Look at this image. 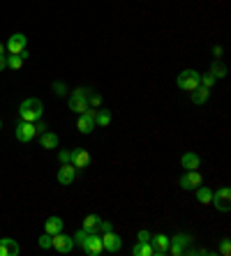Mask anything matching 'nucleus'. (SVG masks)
Listing matches in <instances>:
<instances>
[{
	"label": "nucleus",
	"instance_id": "f257e3e1",
	"mask_svg": "<svg viewBox=\"0 0 231 256\" xmlns=\"http://www.w3.org/2000/svg\"><path fill=\"white\" fill-rule=\"evenodd\" d=\"M72 238H74V244H81V250H84L88 256H100L104 252L102 236H98V233H88L81 228V231L74 233Z\"/></svg>",
	"mask_w": 231,
	"mask_h": 256
},
{
	"label": "nucleus",
	"instance_id": "f03ea898",
	"mask_svg": "<svg viewBox=\"0 0 231 256\" xmlns=\"http://www.w3.org/2000/svg\"><path fill=\"white\" fill-rule=\"evenodd\" d=\"M42 114H44V104H42V100H37V97H28V100H24L21 106H18V118L26 120V122L42 120Z\"/></svg>",
	"mask_w": 231,
	"mask_h": 256
},
{
	"label": "nucleus",
	"instance_id": "7ed1b4c3",
	"mask_svg": "<svg viewBox=\"0 0 231 256\" xmlns=\"http://www.w3.org/2000/svg\"><path fill=\"white\" fill-rule=\"evenodd\" d=\"M176 86L180 90H188V92H192V90H196L201 86V74L196 70H182L180 74L176 76Z\"/></svg>",
	"mask_w": 231,
	"mask_h": 256
},
{
	"label": "nucleus",
	"instance_id": "20e7f679",
	"mask_svg": "<svg viewBox=\"0 0 231 256\" xmlns=\"http://www.w3.org/2000/svg\"><path fill=\"white\" fill-rule=\"evenodd\" d=\"M14 136H16L18 143H30L32 138L37 136L35 134V122H26V120L16 122V127H14Z\"/></svg>",
	"mask_w": 231,
	"mask_h": 256
},
{
	"label": "nucleus",
	"instance_id": "39448f33",
	"mask_svg": "<svg viewBox=\"0 0 231 256\" xmlns=\"http://www.w3.org/2000/svg\"><path fill=\"white\" fill-rule=\"evenodd\" d=\"M95 111H98V108L88 106L84 114H79V120H76V130H79L81 134H90V132L95 130Z\"/></svg>",
	"mask_w": 231,
	"mask_h": 256
},
{
	"label": "nucleus",
	"instance_id": "423d86ee",
	"mask_svg": "<svg viewBox=\"0 0 231 256\" xmlns=\"http://www.w3.org/2000/svg\"><path fill=\"white\" fill-rule=\"evenodd\" d=\"M51 247H54L58 254H70V252L74 250V238L72 236H65V233H56V236H51Z\"/></svg>",
	"mask_w": 231,
	"mask_h": 256
},
{
	"label": "nucleus",
	"instance_id": "0eeeda50",
	"mask_svg": "<svg viewBox=\"0 0 231 256\" xmlns=\"http://www.w3.org/2000/svg\"><path fill=\"white\" fill-rule=\"evenodd\" d=\"M188 244H192V236H188V233H176L169 242V252L174 256H180V254H185Z\"/></svg>",
	"mask_w": 231,
	"mask_h": 256
},
{
	"label": "nucleus",
	"instance_id": "6e6552de",
	"mask_svg": "<svg viewBox=\"0 0 231 256\" xmlns=\"http://www.w3.org/2000/svg\"><path fill=\"white\" fill-rule=\"evenodd\" d=\"M218 210H222V212H229L231 208V190L229 187H220L218 192H213V201H210Z\"/></svg>",
	"mask_w": 231,
	"mask_h": 256
},
{
	"label": "nucleus",
	"instance_id": "1a4fd4ad",
	"mask_svg": "<svg viewBox=\"0 0 231 256\" xmlns=\"http://www.w3.org/2000/svg\"><path fill=\"white\" fill-rule=\"evenodd\" d=\"M102 247L106 252H111V254H116V252L122 250V238L114 231V228H111V231H104L102 233Z\"/></svg>",
	"mask_w": 231,
	"mask_h": 256
},
{
	"label": "nucleus",
	"instance_id": "9d476101",
	"mask_svg": "<svg viewBox=\"0 0 231 256\" xmlns=\"http://www.w3.org/2000/svg\"><path fill=\"white\" fill-rule=\"evenodd\" d=\"M24 48H28V37H26L24 32H14V35L5 42L7 54H21Z\"/></svg>",
	"mask_w": 231,
	"mask_h": 256
},
{
	"label": "nucleus",
	"instance_id": "9b49d317",
	"mask_svg": "<svg viewBox=\"0 0 231 256\" xmlns=\"http://www.w3.org/2000/svg\"><path fill=\"white\" fill-rule=\"evenodd\" d=\"M90 162H92V157H90V152H88V150H84V148L72 150V166L76 168V171L88 168V166H90Z\"/></svg>",
	"mask_w": 231,
	"mask_h": 256
},
{
	"label": "nucleus",
	"instance_id": "f8f14e48",
	"mask_svg": "<svg viewBox=\"0 0 231 256\" xmlns=\"http://www.w3.org/2000/svg\"><path fill=\"white\" fill-rule=\"evenodd\" d=\"M169 242H171V238H166L164 233L150 236V244H152V250H155V256H164V254H169Z\"/></svg>",
	"mask_w": 231,
	"mask_h": 256
},
{
	"label": "nucleus",
	"instance_id": "ddd939ff",
	"mask_svg": "<svg viewBox=\"0 0 231 256\" xmlns=\"http://www.w3.org/2000/svg\"><path fill=\"white\" fill-rule=\"evenodd\" d=\"M76 168L72 166V164H62L60 168H58V173H56V178H58V182L60 185H72L74 180H76Z\"/></svg>",
	"mask_w": 231,
	"mask_h": 256
},
{
	"label": "nucleus",
	"instance_id": "4468645a",
	"mask_svg": "<svg viewBox=\"0 0 231 256\" xmlns=\"http://www.w3.org/2000/svg\"><path fill=\"white\" fill-rule=\"evenodd\" d=\"M201 185V173L199 171H188L180 178V187L182 190H196Z\"/></svg>",
	"mask_w": 231,
	"mask_h": 256
},
{
	"label": "nucleus",
	"instance_id": "2eb2a0df",
	"mask_svg": "<svg viewBox=\"0 0 231 256\" xmlns=\"http://www.w3.org/2000/svg\"><path fill=\"white\" fill-rule=\"evenodd\" d=\"M180 166L185 168V171H199L201 157L196 155V152H185V155L180 157Z\"/></svg>",
	"mask_w": 231,
	"mask_h": 256
},
{
	"label": "nucleus",
	"instance_id": "dca6fc26",
	"mask_svg": "<svg viewBox=\"0 0 231 256\" xmlns=\"http://www.w3.org/2000/svg\"><path fill=\"white\" fill-rule=\"evenodd\" d=\"M18 252H21V247L16 244V240L0 238V256H16Z\"/></svg>",
	"mask_w": 231,
	"mask_h": 256
},
{
	"label": "nucleus",
	"instance_id": "f3484780",
	"mask_svg": "<svg viewBox=\"0 0 231 256\" xmlns=\"http://www.w3.org/2000/svg\"><path fill=\"white\" fill-rule=\"evenodd\" d=\"M44 228H46V233H49V236H56V233H60L62 228H65V222L60 220V217H49V220L44 222Z\"/></svg>",
	"mask_w": 231,
	"mask_h": 256
},
{
	"label": "nucleus",
	"instance_id": "a211bd4d",
	"mask_svg": "<svg viewBox=\"0 0 231 256\" xmlns=\"http://www.w3.org/2000/svg\"><path fill=\"white\" fill-rule=\"evenodd\" d=\"M40 146H42L44 150H54L58 148V136H56L54 132H44V134H40Z\"/></svg>",
	"mask_w": 231,
	"mask_h": 256
},
{
	"label": "nucleus",
	"instance_id": "6ab92c4d",
	"mask_svg": "<svg viewBox=\"0 0 231 256\" xmlns=\"http://www.w3.org/2000/svg\"><path fill=\"white\" fill-rule=\"evenodd\" d=\"M100 222H102V217L100 214H86V220H84V231H88V233H98V228H100Z\"/></svg>",
	"mask_w": 231,
	"mask_h": 256
},
{
	"label": "nucleus",
	"instance_id": "aec40b11",
	"mask_svg": "<svg viewBox=\"0 0 231 256\" xmlns=\"http://www.w3.org/2000/svg\"><path fill=\"white\" fill-rule=\"evenodd\" d=\"M208 97H210V88H204V86H199L196 90H192V102L194 104H206L208 102Z\"/></svg>",
	"mask_w": 231,
	"mask_h": 256
},
{
	"label": "nucleus",
	"instance_id": "412c9836",
	"mask_svg": "<svg viewBox=\"0 0 231 256\" xmlns=\"http://www.w3.org/2000/svg\"><path fill=\"white\" fill-rule=\"evenodd\" d=\"M196 201L204 203V206H210V201H213V190H210V187L199 185L196 187Z\"/></svg>",
	"mask_w": 231,
	"mask_h": 256
},
{
	"label": "nucleus",
	"instance_id": "4be33fe9",
	"mask_svg": "<svg viewBox=\"0 0 231 256\" xmlns=\"http://www.w3.org/2000/svg\"><path fill=\"white\" fill-rule=\"evenodd\" d=\"M132 254L134 256H155V250H152L150 242H136L132 247Z\"/></svg>",
	"mask_w": 231,
	"mask_h": 256
},
{
	"label": "nucleus",
	"instance_id": "5701e85b",
	"mask_svg": "<svg viewBox=\"0 0 231 256\" xmlns=\"http://www.w3.org/2000/svg\"><path fill=\"white\" fill-rule=\"evenodd\" d=\"M86 108H88V100L70 95V111H74V114H84Z\"/></svg>",
	"mask_w": 231,
	"mask_h": 256
},
{
	"label": "nucleus",
	"instance_id": "b1692460",
	"mask_svg": "<svg viewBox=\"0 0 231 256\" xmlns=\"http://www.w3.org/2000/svg\"><path fill=\"white\" fill-rule=\"evenodd\" d=\"M106 125H111V111L98 108L95 111V127H106Z\"/></svg>",
	"mask_w": 231,
	"mask_h": 256
},
{
	"label": "nucleus",
	"instance_id": "393cba45",
	"mask_svg": "<svg viewBox=\"0 0 231 256\" xmlns=\"http://www.w3.org/2000/svg\"><path fill=\"white\" fill-rule=\"evenodd\" d=\"M210 74H213L215 78H224V76H226V67H224V65H220L218 60H215L213 67H210Z\"/></svg>",
	"mask_w": 231,
	"mask_h": 256
},
{
	"label": "nucleus",
	"instance_id": "a878e982",
	"mask_svg": "<svg viewBox=\"0 0 231 256\" xmlns=\"http://www.w3.org/2000/svg\"><path fill=\"white\" fill-rule=\"evenodd\" d=\"M215 81H218V78H215L210 72H208V74H201V86H204V88H213Z\"/></svg>",
	"mask_w": 231,
	"mask_h": 256
},
{
	"label": "nucleus",
	"instance_id": "bb28decb",
	"mask_svg": "<svg viewBox=\"0 0 231 256\" xmlns=\"http://www.w3.org/2000/svg\"><path fill=\"white\" fill-rule=\"evenodd\" d=\"M90 92H92L90 88H74L72 92H70V95H72V97H84V100H88V97H90Z\"/></svg>",
	"mask_w": 231,
	"mask_h": 256
},
{
	"label": "nucleus",
	"instance_id": "cd10ccee",
	"mask_svg": "<svg viewBox=\"0 0 231 256\" xmlns=\"http://www.w3.org/2000/svg\"><path fill=\"white\" fill-rule=\"evenodd\" d=\"M58 162H60V164H72V152H70V150H60V152H58Z\"/></svg>",
	"mask_w": 231,
	"mask_h": 256
},
{
	"label": "nucleus",
	"instance_id": "c85d7f7f",
	"mask_svg": "<svg viewBox=\"0 0 231 256\" xmlns=\"http://www.w3.org/2000/svg\"><path fill=\"white\" fill-rule=\"evenodd\" d=\"M51 242H54V240H51V236H49V233H44L42 238L37 240V244H40L42 250H49V247H51Z\"/></svg>",
	"mask_w": 231,
	"mask_h": 256
},
{
	"label": "nucleus",
	"instance_id": "c756f323",
	"mask_svg": "<svg viewBox=\"0 0 231 256\" xmlns=\"http://www.w3.org/2000/svg\"><path fill=\"white\" fill-rule=\"evenodd\" d=\"M220 254H222V256H229L231 254V240L229 238L222 240V244H220Z\"/></svg>",
	"mask_w": 231,
	"mask_h": 256
},
{
	"label": "nucleus",
	"instance_id": "7c9ffc66",
	"mask_svg": "<svg viewBox=\"0 0 231 256\" xmlns=\"http://www.w3.org/2000/svg\"><path fill=\"white\" fill-rule=\"evenodd\" d=\"M136 240H139V242H150V231H148V228H141V231L136 233Z\"/></svg>",
	"mask_w": 231,
	"mask_h": 256
},
{
	"label": "nucleus",
	"instance_id": "2f4dec72",
	"mask_svg": "<svg viewBox=\"0 0 231 256\" xmlns=\"http://www.w3.org/2000/svg\"><path fill=\"white\" fill-rule=\"evenodd\" d=\"M88 102H90V106H92V108H98L100 104H102V97H100L98 92H90V97H88Z\"/></svg>",
	"mask_w": 231,
	"mask_h": 256
},
{
	"label": "nucleus",
	"instance_id": "473e14b6",
	"mask_svg": "<svg viewBox=\"0 0 231 256\" xmlns=\"http://www.w3.org/2000/svg\"><path fill=\"white\" fill-rule=\"evenodd\" d=\"M54 90H56V95H67V86L65 84H60V81H56L54 84Z\"/></svg>",
	"mask_w": 231,
	"mask_h": 256
},
{
	"label": "nucleus",
	"instance_id": "72a5a7b5",
	"mask_svg": "<svg viewBox=\"0 0 231 256\" xmlns=\"http://www.w3.org/2000/svg\"><path fill=\"white\" fill-rule=\"evenodd\" d=\"M46 130H49V127H46V122H42V120H37V122H35V134H37V136H40V134H44Z\"/></svg>",
	"mask_w": 231,
	"mask_h": 256
},
{
	"label": "nucleus",
	"instance_id": "f704fd0d",
	"mask_svg": "<svg viewBox=\"0 0 231 256\" xmlns=\"http://www.w3.org/2000/svg\"><path fill=\"white\" fill-rule=\"evenodd\" d=\"M111 228H114V224H111V222H100V228H98V231L100 233H104V231H111Z\"/></svg>",
	"mask_w": 231,
	"mask_h": 256
},
{
	"label": "nucleus",
	"instance_id": "c9c22d12",
	"mask_svg": "<svg viewBox=\"0 0 231 256\" xmlns=\"http://www.w3.org/2000/svg\"><path fill=\"white\" fill-rule=\"evenodd\" d=\"M213 56H215V60L222 58V46H213Z\"/></svg>",
	"mask_w": 231,
	"mask_h": 256
},
{
	"label": "nucleus",
	"instance_id": "e433bc0d",
	"mask_svg": "<svg viewBox=\"0 0 231 256\" xmlns=\"http://www.w3.org/2000/svg\"><path fill=\"white\" fill-rule=\"evenodd\" d=\"M7 70V56H0V72Z\"/></svg>",
	"mask_w": 231,
	"mask_h": 256
},
{
	"label": "nucleus",
	"instance_id": "4c0bfd02",
	"mask_svg": "<svg viewBox=\"0 0 231 256\" xmlns=\"http://www.w3.org/2000/svg\"><path fill=\"white\" fill-rule=\"evenodd\" d=\"M7 51H5V44H0V56H5Z\"/></svg>",
	"mask_w": 231,
	"mask_h": 256
},
{
	"label": "nucleus",
	"instance_id": "58836bf2",
	"mask_svg": "<svg viewBox=\"0 0 231 256\" xmlns=\"http://www.w3.org/2000/svg\"><path fill=\"white\" fill-rule=\"evenodd\" d=\"M0 127H2V120H0Z\"/></svg>",
	"mask_w": 231,
	"mask_h": 256
}]
</instances>
